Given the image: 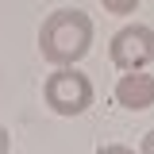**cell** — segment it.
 <instances>
[{"instance_id": "8992f818", "label": "cell", "mask_w": 154, "mask_h": 154, "mask_svg": "<svg viewBox=\"0 0 154 154\" xmlns=\"http://www.w3.org/2000/svg\"><path fill=\"white\" fill-rule=\"evenodd\" d=\"M96 154H139V150H131V146H123V143H108V146H100Z\"/></svg>"}, {"instance_id": "52a82bcc", "label": "cell", "mask_w": 154, "mask_h": 154, "mask_svg": "<svg viewBox=\"0 0 154 154\" xmlns=\"http://www.w3.org/2000/svg\"><path fill=\"white\" fill-rule=\"evenodd\" d=\"M139 154H154V131H146L139 139Z\"/></svg>"}, {"instance_id": "3957f363", "label": "cell", "mask_w": 154, "mask_h": 154, "mask_svg": "<svg viewBox=\"0 0 154 154\" xmlns=\"http://www.w3.org/2000/svg\"><path fill=\"white\" fill-rule=\"evenodd\" d=\"M108 58L112 66L123 73V69H146L154 62V27L146 23H127L119 27L108 42Z\"/></svg>"}, {"instance_id": "7a4b0ae2", "label": "cell", "mask_w": 154, "mask_h": 154, "mask_svg": "<svg viewBox=\"0 0 154 154\" xmlns=\"http://www.w3.org/2000/svg\"><path fill=\"white\" fill-rule=\"evenodd\" d=\"M42 100L54 116H85L93 108V81L77 66H54V73L42 81Z\"/></svg>"}, {"instance_id": "6da1fadb", "label": "cell", "mask_w": 154, "mask_h": 154, "mask_svg": "<svg viewBox=\"0 0 154 154\" xmlns=\"http://www.w3.org/2000/svg\"><path fill=\"white\" fill-rule=\"evenodd\" d=\"M93 50V19L81 8H54L38 23V54L50 66H77Z\"/></svg>"}, {"instance_id": "277c9868", "label": "cell", "mask_w": 154, "mask_h": 154, "mask_svg": "<svg viewBox=\"0 0 154 154\" xmlns=\"http://www.w3.org/2000/svg\"><path fill=\"white\" fill-rule=\"evenodd\" d=\"M116 104L127 112H146L154 108V77L146 69H123L116 81Z\"/></svg>"}, {"instance_id": "ba28073f", "label": "cell", "mask_w": 154, "mask_h": 154, "mask_svg": "<svg viewBox=\"0 0 154 154\" xmlns=\"http://www.w3.org/2000/svg\"><path fill=\"white\" fill-rule=\"evenodd\" d=\"M12 150V135H8V127L0 123V154H8Z\"/></svg>"}, {"instance_id": "5b68a950", "label": "cell", "mask_w": 154, "mask_h": 154, "mask_svg": "<svg viewBox=\"0 0 154 154\" xmlns=\"http://www.w3.org/2000/svg\"><path fill=\"white\" fill-rule=\"evenodd\" d=\"M139 4H143V0H100V8H104L108 16H135Z\"/></svg>"}]
</instances>
